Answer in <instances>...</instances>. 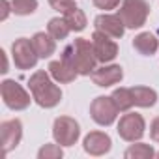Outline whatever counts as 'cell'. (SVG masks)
Listing matches in <instances>:
<instances>
[{
	"label": "cell",
	"mask_w": 159,
	"mask_h": 159,
	"mask_svg": "<svg viewBox=\"0 0 159 159\" xmlns=\"http://www.w3.org/2000/svg\"><path fill=\"white\" fill-rule=\"evenodd\" d=\"M133 49L142 56H152L159 49V41L152 32H140L133 38Z\"/></svg>",
	"instance_id": "15"
},
{
	"label": "cell",
	"mask_w": 159,
	"mask_h": 159,
	"mask_svg": "<svg viewBox=\"0 0 159 159\" xmlns=\"http://www.w3.org/2000/svg\"><path fill=\"white\" fill-rule=\"evenodd\" d=\"M0 94H2V99L6 103V107H10L11 111H25L30 105V96L28 92L15 81L11 79H6L0 84Z\"/></svg>",
	"instance_id": "4"
},
{
	"label": "cell",
	"mask_w": 159,
	"mask_h": 159,
	"mask_svg": "<svg viewBox=\"0 0 159 159\" xmlns=\"http://www.w3.org/2000/svg\"><path fill=\"white\" fill-rule=\"evenodd\" d=\"M92 45H94V52H96V58L98 62H112L116 56H118V45L116 41L111 39V36L96 30L92 34Z\"/></svg>",
	"instance_id": "9"
},
{
	"label": "cell",
	"mask_w": 159,
	"mask_h": 159,
	"mask_svg": "<svg viewBox=\"0 0 159 159\" xmlns=\"http://www.w3.org/2000/svg\"><path fill=\"white\" fill-rule=\"evenodd\" d=\"M111 98L114 99V103H116V107H118L120 112H125V111H129V109L135 105V103H133L131 88H116Z\"/></svg>",
	"instance_id": "19"
},
{
	"label": "cell",
	"mask_w": 159,
	"mask_h": 159,
	"mask_svg": "<svg viewBox=\"0 0 159 159\" xmlns=\"http://www.w3.org/2000/svg\"><path fill=\"white\" fill-rule=\"evenodd\" d=\"M32 45H34V49H36V52H38V56L39 58H49L51 54H54V51H56V43H54V38L47 32H38V34H34V38H32Z\"/></svg>",
	"instance_id": "16"
},
{
	"label": "cell",
	"mask_w": 159,
	"mask_h": 159,
	"mask_svg": "<svg viewBox=\"0 0 159 159\" xmlns=\"http://www.w3.org/2000/svg\"><path fill=\"white\" fill-rule=\"evenodd\" d=\"M118 112H120V111H118L114 99H112V98H107V96L96 98V99L92 101V105H90V116H92V120H94L96 124H99V125H111V124L116 120Z\"/></svg>",
	"instance_id": "7"
},
{
	"label": "cell",
	"mask_w": 159,
	"mask_h": 159,
	"mask_svg": "<svg viewBox=\"0 0 159 159\" xmlns=\"http://www.w3.org/2000/svg\"><path fill=\"white\" fill-rule=\"evenodd\" d=\"M124 79V69L120 66H103V67H96L94 73H92V81L94 84L101 86V88H107V86H112V84H118Z\"/></svg>",
	"instance_id": "12"
},
{
	"label": "cell",
	"mask_w": 159,
	"mask_h": 159,
	"mask_svg": "<svg viewBox=\"0 0 159 159\" xmlns=\"http://www.w3.org/2000/svg\"><path fill=\"white\" fill-rule=\"evenodd\" d=\"M131 94H133V103L137 107H144V109L153 107L157 101V92L153 88H148V86H133Z\"/></svg>",
	"instance_id": "17"
},
{
	"label": "cell",
	"mask_w": 159,
	"mask_h": 159,
	"mask_svg": "<svg viewBox=\"0 0 159 159\" xmlns=\"http://www.w3.org/2000/svg\"><path fill=\"white\" fill-rule=\"evenodd\" d=\"M47 32H49L54 39H66L67 34L71 32V28H69L66 17H54V19L49 21V25H47Z\"/></svg>",
	"instance_id": "18"
},
{
	"label": "cell",
	"mask_w": 159,
	"mask_h": 159,
	"mask_svg": "<svg viewBox=\"0 0 159 159\" xmlns=\"http://www.w3.org/2000/svg\"><path fill=\"white\" fill-rule=\"evenodd\" d=\"M153 155H155V152L150 144H133L131 148L125 150L127 159H152Z\"/></svg>",
	"instance_id": "21"
},
{
	"label": "cell",
	"mask_w": 159,
	"mask_h": 159,
	"mask_svg": "<svg viewBox=\"0 0 159 159\" xmlns=\"http://www.w3.org/2000/svg\"><path fill=\"white\" fill-rule=\"evenodd\" d=\"M11 56H13V64L17 69H32L36 67L38 58H39L32 45V39H26V38H19L13 41Z\"/></svg>",
	"instance_id": "5"
},
{
	"label": "cell",
	"mask_w": 159,
	"mask_h": 159,
	"mask_svg": "<svg viewBox=\"0 0 159 159\" xmlns=\"http://www.w3.org/2000/svg\"><path fill=\"white\" fill-rule=\"evenodd\" d=\"M0 56H2V73H8V58H6V52L4 51H0Z\"/></svg>",
	"instance_id": "28"
},
{
	"label": "cell",
	"mask_w": 159,
	"mask_h": 159,
	"mask_svg": "<svg viewBox=\"0 0 159 159\" xmlns=\"http://www.w3.org/2000/svg\"><path fill=\"white\" fill-rule=\"evenodd\" d=\"M120 0H94V6L99 10H114L118 8Z\"/></svg>",
	"instance_id": "25"
},
{
	"label": "cell",
	"mask_w": 159,
	"mask_h": 159,
	"mask_svg": "<svg viewBox=\"0 0 159 159\" xmlns=\"http://www.w3.org/2000/svg\"><path fill=\"white\" fill-rule=\"evenodd\" d=\"M64 17H66V21H67V25H69V28H71L73 32H81V30L86 28V15H84L83 10L75 8L73 11H69V13L64 15Z\"/></svg>",
	"instance_id": "20"
},
{
	"label": "cell",
	"mask_w": 159,
	"mask_h": 159,
	"mask_svg": "<svg viewBox=\"0 0 159 159\" xmlns=\"http://www.w3.org/2000/svg\"><path fill=\"white\" fill-rule=\"evenodd\" d=\"M0 137H2V146H4V153H10L13 148H17V144L23 139V124L21 120H6L0 124Z\"/></svg>",
	"instance_id": "10"
},
{
	"label": "cell",
	"mask_w": 159,
	"mask_h": 159,
	"mask_svg": "<svg viewBox=\"0 0 159 159\" xmlns=\"http://www.w3.org/2000/svg\"><path fill=\"white\" fill-rule=\"evenodd\" d=\"M155 157H159V152H157V153H155Z\"/></svg>",
	"instance_id": "29"
},
{
	"label": "cell",
	"mask_w": 159,
	"mask_h": 159,
	"mask_svg": "<svg viewBox=\"0 0 159 159\" xmlns=\"http://www.w3.org/2000/svg\"><path fill=\"white\" fill-rule=\"evenodd\" d=\"M79 135H81V127H79V124L73 118L60 116V118L54 120L52 137L60 146H73L79 140Z\"/></svg>",
	"instance_id": "6"
},
{
	"label": "cell",
	"mask_w": 159,
	"mask_h": 159,
	"mask_svg": "<svg viewBox=\"0 0 159 159\" xmlns=\"http://www.w3.org/2000/svg\"><path fill=\"white\" fill-rule=\"evenodd\" d=\"M84 152L90 153V155H105L111 146H112V140L107 133H101V131H92L84 137Z\"/></svg>",
	"instance_id": "13"
},
{
	"label": "cell",
	"mask_w": 159,
	"mask_h": 159,
	"mask_svg": "<svg viewBox=\"0 0 159 159\" xmlns=\"http://www.w3.org/2000/svg\"><path fill=\"white\" fill-rule=\"evenodd\" d=\"M94 26H96V30H99V32H103V34H107L114 39L122 38L124 32H125V25H124V21L120 19L118 13L116 15H109V13L98 15L96 21H94Z\"/></svg>",
	"instance_id": "11"
},
{
	"label": "cell",
	"mask_w": 159,
	"mask_h": 159,
	"mask_svg": "<svg viewBox=\"0 0 159 159\" xmlns=\"http://www.w3.org/2000/svg\"><path fill=\"white\" fill-rule=\"evenodd\" d=\"M120 19L124 21L125 28H140L148 15H150V6L146 0H124L120 10H118Z\"/></svg>",
	"instance_id": "3"
},
{
	"label": "cell",
	"mask_w": 159,
	"mask_h": 159,
	"mask_svg": "<svg viewBox=\"0 0 159 159\" xmlns=\"http://www.w3.org/2000/svg\"><path fill=\"white\" fill-rule=\"evenodd\" d=\"M64 155V152H62V148L58 146V142L56 144H45L39 152H38V157L39 159H60Z\"/></svg>",
	"instance_id": "23"
},
{
	"label": "cell",
	"mask_w": 159,
	"mask_h": 159,
	"mask_svg": "<svg viewBox=\"0 0 159 159\" xmlns=\"http://www.w3.org/2000/svg\"><path fill=\"white\" fill-rule=\"evenodd\" d=\"M62 60H66L79 75H92L98 64L94 45L84 38H77L73 43H69L62 51Z\"/></svg>",
	"instance_id": "1"
},
{
	"label": "cell",
	"mask_w": 159,
	"mask_h": 159,
	"mask_svg": "<svg viewBox=\"0 0 159 159\" xmlns=\"http://www.w3.org/2000/svg\"><path fill=\"white\" fill-rule=\"evenodd\" d=\"M150 137H152V140L159 142V116L153 118L152 124H150Z\"/></svg>",
	"instance_id": "26"
},
{
	"label": "cell",
	"mask_w": 159,
	"mask_h": 159,
	"mask_svg": "<svg viewBox=\"0 0 159 159\" xmlns=\"http://www.w3.org/2000/svg\"><path fill=\"white\" fill-rule=\"evenodd\" d=\"M28 88L32 92V99L43 107V109H52L60 103L62 99V90L51 81V77L47 71L39 69L36 71L32 77H30V81H28Z\"/></svg>",
	"instance_id": "2"
},
{
	"label": "cell",
	"mask_w": 159,
	"mask_h": 159,
	"mask_svg": "<svg viewBox=\"0 0 159 159\" xmlns=\"http://www.w3.org/2000/svg\"><path fill=\"white\" fill-rule=\"evenodd\" d=\"M49 73H51V77L54 79V81H58V83H62V84L73 83L75 79H77V75H79V73H77L66 60H62V58L49 64Z\"/></svg>",
	"instance_id": "14"
},
{
	"label": "cell",
	"mask_w": 159,
	"mask_h": 159,
	"mask_svg": "<svg viewBox=\"0 0 159 159\" xmlns=\"http://www.w3.org/2000/svg\"><path fill=\"white\" fill-rule=\"evenodd\" d=\"M0 4H2V15H0V21H6L8 15H10V11H13L11 4L8 2V0H0Z\"/></svg>",
	"instance_id": "27"
},
{
	"label": "cell",
	"mask_w": 159,
	"mask_h": 159,
	"mask_svg": "<svg viewBox=\"0 0 159 159\" xmlns=\"http://www.w3.org/2000/svg\"><path fill=\"white\" fill-rule=\"evenodd\" d=\"M11 10L15 15H30L38 10V0H11Z\"/></svg>",
	"instance_id": "22"
},
{
	"label": "cell",
	"mask_w": 159,
	"mask_h": 159,
	"mask_svg": "<svg viewBox=\"0 0 159 159\" xmlns=\"http://www.w3.org/2000/svg\"><path fill=\"white\" fill-rule=\"evenodd\" d=\"M144 129H146L144 118L137 112H127L118 122V135L127 142L140 140L142 135H144Z\"/></svg>",
	"instance_id": "8"
},
{
	"label": "cell",
	"mask_w": 159,
	"mask_h": 159,
	"mask_svg": "<svg viewBox=\"0 0 159 159\" xmlns=\"http://www.w3.org/2000/svg\"><path fill=\"white\" fill-rule=\"evenodd\" d=\"M49 4H51L52 10H56L62 15H67L69 11H73L77 8L75 6V0H49Z\"/></svg>",
	"instance_id": "24"
}]
</instances>
